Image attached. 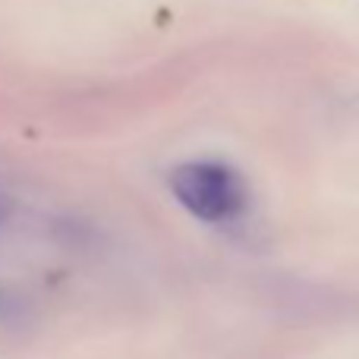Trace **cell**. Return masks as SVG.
<instances>
[{
	"label": "cell",
	"instance_id": "1",
	"mask_svg": "<svg viewBox=\"0 0 359 359\" xmlns=\"http://www.w3.org/2000/svg\"><path fill=\"white\" fill-rule=\"evenodd\" d=\"M170 192L189 215L208 224L233 221L246 211V180L224 161H186L170 170Z\"/></svg>",
	"mask_w": 359,
	"mask_h": 359
},
{
	"label": "cell",
	"instance_id": "2",
	"mask_svg": "<svg viewBox=\"0 0 359 359\" xmlns=\"http://www.w3.org/2000/svg\"><path fill=\"white\" fill-rule=\"evenodd\" d=\"M16 309H19L16 297H13L10 290H4V287H0V318H10Z\"/></svg>",
	"mask_w": 359,
	"mask_h": 359
}]
</instances>
